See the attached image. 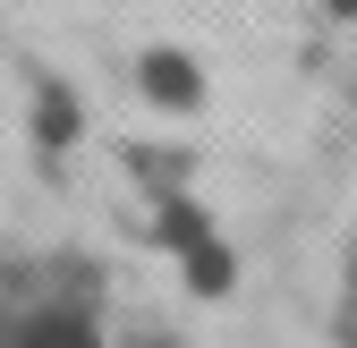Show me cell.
Segmentation results:
<instances>
[{
	"label": "cell",
	"instance_id": "cell-4",
	"mask_svg": "<svg viewBox=\"0 0 357 348\" xmlns=\"http://www.w3.org/2000/svg\"><path fill=\"white\" fill-rule=\"evenodd\" d=\"M332 9H357V0H332Z\"/></svg>",
	"mask_w": 357,
	"mask_h": 348
},
{
	"label": "cell",
	"instance_id": "cell-1",
	"mask_svg": "<svg viewBox=\"0 0 357 348\" xmlns=\"http://www.w3.org/2000/svg\"><path fill=\"white\" fill-rule=\"evenodd\" d=\"M9 348H94V331H85V315H26L17 331H9Z\"/></svg>",
	"mask_w": 357,
	"mask_h": 348
},
{
	"label": "cell",
	"instance_id": "cell-2",
	"mask_svg": "<svg viewBox=\"0 0 357 348\" xmlns=\"http://www.w3.org/2000/svg\"><path fill=\"white\" fill-rule=\"evenodd\" d=\"M145 94L153 102H196V68L178 52H145Z\"/></svg>",
	"mask_w": 357,
	"mask_h": 348
},
{
	"label": "cell",
	"instance_id": "cell-3",
	"mask_svg": "<svg viewBox=\"0 0 357 348\" xmlns=\"http://www.w3.org/2000/svg\"><path fill=\"white\" fill-rule=\"evenodd\" d=\"M43 136H52V145L77 136V102H68V94H43Z\"/></svg>",
	"mask_w": 357,
	"mask_h": 348
}]
</instances>
